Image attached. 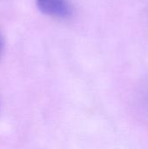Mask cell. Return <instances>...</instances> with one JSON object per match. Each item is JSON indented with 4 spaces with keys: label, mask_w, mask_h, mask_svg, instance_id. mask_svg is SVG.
Masks as SVG:
<instances>
[{
    "label": "cell",
    "mask_w": 148,
    "mask_h": 149,
    "mask_svg": "<svg viewBox=\"0 0 148 149\" xmlns=\"http://www.w3.org/2000/svg\"><path fill=\"white\" fill-rule=\"evenodd\" d=\"M38 10L44 15L54 18H67L72 14L68 0H36Z\"/></svg>",
    "instance_id": "cell-1"
},
{
    "label": "cell",
    "mask_w": 148,
    "mask_h": 149,
    "mask_svg": "<svg viewBox=\"0 0 148 149\" xmlns=\"http://www.w3.org/2000/svg\"><path fill=\"white\" fill-rule=\"evenodd\" d=\"M3 50V36L0 32V57L2 55Z\"/></svg>",
    "instance_id": "cell-2"
}]
</instances>
